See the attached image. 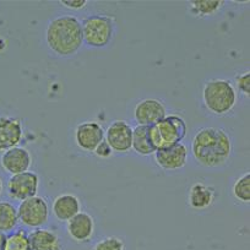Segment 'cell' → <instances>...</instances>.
Returning a JSON list of instances; mask_svg holds the SVG:
<instances>
[{
  "label": "cell",
  "instance_id": "cell-9",
  "mask_svg": "<svg viewBox=\"0 0 250 250\" xmlns=\"http://www.w3.org/2000/svg\"><path fill=\"white\" fill-rule=\"evenodd\" d=\"M166 115H167L166 105L157 98H145L134 108V119L138 122L139 125L151 126L157 124Z\"/></svg>",
  "mask_w": 250,
  "mask_h": 250
},
{
  "label": "cell",
  "instance_id": "cell-23",
  "mask_svg": "<svg viewBox=\"0 0 250 250\" xmlns=\"http://www.w3.org/2000/svg\"><path fill=\"white\" fill-rule=\"evenodd\" d=\"M92 250H125V244L120 238L112 235V237L103 238L96 243L92 247Z\"/></svg>",
  "mask_w": 250,
  "mask_h": 250
},
{
  "label": "cell",
  "instance_id": "cell-6",
  "mask_svg": "<svg viewBox=\"0 0 250 250\" xmlns=\"http://www.w3.org/2000/svg\"><path fill=\"white\" fill-rule=\"evenodd\" d=\"M161 139V148H168L182 143L187 135V124L179 115H166L162 120L155 124Z\"/></svg>",
  "mask_w": 250,
  "mask_h": 250
},
{
  "label": "cell",
  "instance_id": "cell-28",
  "mask_svg": "<svg viewBox=\"0 0 250 250\" xmlns=\"http://www.w3.org/2000/svg\"><path fill=\"white\" fill-rule=\"evenodd\" d=\"M1 193H3V182L0 179V195H1Z\"/></svg>",
  "mask_w": 250,
  "mask_h": 250
},
{
  "label": "cell",
  "instance_id": "cell-1",
  "mask_svg": "<svg viewBox=\"0 0 250 250\" xmlns=\"http://www.w3.org/2000/svg\"><path fill=\"white\" fill-rule=\"evenodd\" d=\"M232 153V139L221 128L208 126L200 129L191 141L194 160L205 168L222 167L229 161Z\"/></svg>",
  "mask_w": 250,
  "mask_h": 250
},
{
  "label": "cell",
  "instance_id": "cell-17",
  "mask_svg": "<svg viewBox=\"0 0 250 250\" xmlns=\"http://www.w3.org/2000/svg\"><path fill=\"white\" fill-rule=\"evenodd\" d=\"M32 250H62V243L55 232L45 228H36L28 233Z\"/></svg>",
  "mask_w": 250,
  "mask_h": 250
},
{
  "label": "cell",
  "instance_id": "cell-5",
  "mask_svg": "<svg viewBox=\"0 0 250 250\" xmlns=\"http://www.w3.org/2000/svg\"><path fill=\"white\" fill-rule=\"evenodd\" d=\"M16 210H18L19 221L26 227L41 228L42 226L47 225L49 220V206L47 201L41 196L36 195L21 201Z\"/></svg>",
  "mask_w": 250,
  "mask_h": 250
},
{
  "label": "cell",
  "instance_id": "cell-10",
  "mask_svg": "<svg viewBox=\"0 0 250 250\" xmlns=\"http://www.w3.org/2000/svg\"><path fill=\"white\" fill-rule=\"evenodd\" d=\"M188 155L189 151L183 143L177 144L163 150H157L153 153L156 163L160 168L167 172L182 169L188 162Z\"/></svg>",
  "mask_w": 250,
  "mask_h": 250
},
{
  "label": "cell",
  "instance_id": "cell-25",
  "mask_svg": "<svg viewBox=\"0 0 250 250\" xmlns=\"http://www.w3.org/2000/svg\"><path fill=\"white\" fill-rule=\"evenodd\" d=\"M93 153L100 158H109L110 156L113 155V150L109 146V144L105 141V139H103V140L98 144L97 147L95 148Z\"/></svg>",
  "mask_w": 250,
  "mask_h": 250
},
{
  "label": "cell",
  "instance_id": "cell-2",
  "mask_svg": "<svg viewBox=\"0 0 250 250\" xmlns=\"http://www.w3.org/2000/svg\"><path fill=\"white\" fill-rule=\"evenodd\" d=\"M45 41L49 49L59 57L76 54L83 44L80 20L71 15L57 16L48 23Z\"/></svg>",
  "mask_w": 250,
  "mask_h": 250
},
{
  "label": "cell",
  "instance_id": "cell-16",
  "mask_svg": "<svg viewBox=\"0 0 250 250\" xmlns=\"http://www.w3.org/2000/svg\"><path fill=\"white\" fill-rule=\"evenodd\" d=\"M52 211L59 222H68L80 212V200L74 194H60L53 201Z\"/></svg>",
  "mask_w": 250,
  "mask_h": 250
},
{
  "label": "cell",
  "instance_id": "cell-19",
  "mask_svg": "<svg viewBox=\"0 0 250 250\" xmlns=\"http://www.w3.org/2000/svg\"><path fill=\"white\" fill-rule=\"evenodd\" d=\"M18 210L8 201H0V232L11 233L19 225Z\"/></svg>",
  "mask_w": 250,
  "mask_h": 250
},
{
  "label": "cell",
  "instance_id": "cell-22",
  "mask_svg": "<svg viewBox=\"0 0 250 250\" xmlns=\"http://www.w3.org/2000/svg\"><path fill=\"white\" fill-rule=\"evenodd\" d=\"M5 250H32L28 240V233L18 229L6 237Z\"/></svg>",
  "mask_w": 250,
  "mask_h": 250
},
{
  "label": "cell",
  "instance_id": "cell-11",
  "mask_svg": "<svg viewBox=\"0 0 250 250\" xmlns=\"http://www.w3.org/2000/svg\"><path fill=\"white\" fill-rule=\"evenodd\" d=\"M74 139L81 150L93 152L98 144L104 139V130L97 122H83L76 126Z\"/></svg>",
  "mask_w": 250,
  "mask_h": 250
},
{
  "label": "cell",
  "instance_id": "cell-15",
  "mask_svg": "<svg viewBox=\"0 0 250 250\" xmlns=\"http://www.w3.org/2000/svg\"><path fill=\"white\" fill-rule=\"evenodd\" d=\"M31 163H32V157L25 147L16 146L4 152L1 156V167L11 175L27 172L31 167Z\"/></svg>",
  "mask_w": 250,
  "mask_h": 250
},
{
  "label": "cell",
  "instance_id": "cell-3",
  "mask_svg": "<svg viewBox=\"0 0 250 250\" xmlns=\"http://www.w3.org/2000/svg\"><path fill=\"white\" fill-rule=\"evenodd\" d=\"M203 103L212 114L222 117L228 114L237 103V91L229 80L212 79L203 87Z\"/></svg>",
  "mask_w": 250,
  "mask_h": 250
},
{
  "label": "cell",
  "instance_id": "cell-13",
  "mask_svg": "<svg viewBox=\"0 0 250 250\" xmlns=\"http://www.w3.org/2000/svg\"><path fill=\"white\" fill-rule=\"evenodd\" d=\"M217 199L216 188L204 182H196L191 184L188 191V204L193 210L204 211L215 204Z\"/></svg>",
  "mask_w": 250,
  "mask_h": 250
},
{
  "label": "cell",
  "instance_id": "cell-21",
  "mask_svg": "<svg viewBox=\"0 0 250 250\" xmlns=\"http://www.w3.org/2000/svg\"><path fill=\"white\" fill-rule=\"evenodd\" d=\"M233 196L243 204L250 203V173L245 172L234 182L232 187Z\"/></svg>",
  "mask_w": 250,
  "mask_h": 250
},
{
  "label": "cell",
  "instance_id": "cell-7",
  "mask_svg": "<svg viewBox=\"0 0 250 250\" xmlns=\"http://www.w3.org/2000/svg\"><path fill=\"white\" fill-rule=\"evenodd\" d=\"M40 187V178L35 172H23L11 175L8 182V193L13 199L23 201L36 196Z\"/></svg>",
  "mask_w": 250,
  "mask_h": 250
},
{
  "label": "cell",
  "instance_id": "cell-20",
  "mask_svg": "<svg viewBox=\"0 0 250 250\" xmlns=\"http://www.w3.org/2000/svg\"><path fill=\"white\" fill-rule=\"evenodd\" d=\"M225 5L223 0H195L189 4V9L193 15L206 18L217 14Z\"/></svg>",
  "mask_w": 250,
  "mask_h": 250
},
{
  "label": "cell",
  "instance_id": "cell-14",
  "mask_svg": "<svg viewBox=\"0 0 250 250\" xmlns=\"http://www.w3.org/2000/svg\"><path fill=\"white\" fill-rule=\"evenodd\" d=\"M68 234L76 243H87L95 234V220L87 212H79L68 221Z\"/></svg>",
  "mask_w": 250,
  "mask_h": 250
},
{
  "label": "cell",
  "instance_id": "cell-18",
  "mask_svg": "<svg viewBox=\"0 0 250 250\" xmlns=\"http://www.w3.org/2000/svg\"><path fill=\"white\" fill-rule=\"evenodd\" d=\"M148 129L150 126H145V125H138L136 128L133 129L131 148L140 156H151L156 152L155 147L150 141Z\"/></svg>",
  "mask_w": 250,
  "mask_h": 250
},
{
  "label": "cell",
  "instance_id": "cell-8",
  "mask_svg": "<svg viewBox=\"0 0 250 250\" xmlns=\"http://www.w3.org/2000/svg\"><path fill=\"white\" fill-rule=\"evenodd\" d=\"M104 139L113 152L126 153L133 145V128L125 120H114L104 131Z\"/></svg>",
  "mask_w": 250,
  "mask_h": 250
},
{
  "label": "cell",
  "instance_id": "cell-4",
  "mask_svg": "<svg viewBox=\"0 0 250 250\" xmlns=\"http://www.w3.org/2000/svg\"><path fill=\"white\" fill-rule=\"evenodd\" d=\"M83 43L91 48H104L110 43L114 33V22L107 15L87 16L81 22Z\"/></svg>",
  "mask_w": 250,
  "mask_h": 250
},
{
  "label": "cell",
  "instance_id": "cell-12",
  "mask_svg": "<svg viewBox=\"0 0 250 250\" xmlns=\"http://www.w3.org/2000/svg\"><path fill=\"white\" fill-rule=\"evenodd\" d=\"M23 129L21 120L13 117L0 118V153L16 147L21 143Z\"/></svg>",
  "mask_w": 250,
  "mask_h": 250
},
{
  "label": "cell",
  "instance_id": "cell-26",
  "mask_svg": "<svg viewBox=\"0 0 250 250\" xmlns=\"http://www.w3.org/2000/svg\"><path fill=\"white\" fill-rule=\"evenodd\" d=\"M59 3L65 8L71 9V10H80V9L85 8L87 0H62Z\"/></svg>",
  "mask_w": 250,
  "mask_h": 250
},
{
  "label": "cell",
  "instance_id": "cell-27",
  "mask_svg": "<svg viewBox=\"0 0 250 250\" xmlns=\"http://www.w3.org/2000/svg\"><path fill=\"white\" fill-rule=\"evenodd\" d=\"M6 237H8V235H6L5 233L0 232V250H5Z\"/></svg>",
  "mask_w": 250,
  "mask_h": 250
},
{
  "label": "cell",
  "instance_id": "cell-24",
  "mask_svg": "<svg viewBox=\"0 0 250 250\" xmlns=\"http://www.w3.org/2000/svg\"><path fill=\"white\" fill-rule=\"evenodd\" d=\"M235 83H237V87L240 93L249 97L250 95V73L245 71V73L240 74V75L235 76Z\"/></svg>",
  "mask_w": 250,
  "mask_h": 250
}]
</instances>
